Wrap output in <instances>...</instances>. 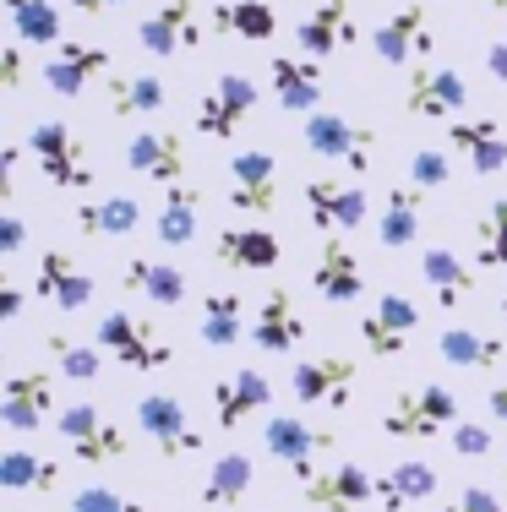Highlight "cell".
<instances>
[{
  "label": "cell",
  "instance_id": "obj_36",
  "mask_svg": "<svg viewBox=\"0 0 507 512\" xmlns=\"http://www.w3.org/2000/svg\"><path fill=\"white\" fill-rule=\"evenodd\" d=\"M197 333L208 349H235L240 338H246V300H240L235 289H213V295L202 300Z\"/></svg>",
  "mask_w": 507,
  "mask_h": 512
},
{
  "label": "cell",
  "instance_id": "obj_6",
  "mask_svg": "<svg viewBox=\"0 0 507 512\" xmlns=\"http://www.w3.org/2000/svg\"><path fill=\"white\" fill-rule=\"evenodd\" d=\"M300 137H306V153L328 158V164H349L355 175H366L371 158H377V126H366V120H349V115H333V109H317V115H306V126H300Z\"/></svg>",
  "mask_w": 507,
  "mask_h": 512
},
{
  "label": "cell",
  "instance_id": "obj_24",
  "mask_svg": "<svg viewBox=\"0 0 507 512\" xmlns=\"http://www.w3.org/2000/svg\"><path fill=\"white\" fill-rule=\"evenodd\" d=\"M120 289L148 300V306H159V311H175L186 300V273L175 262H159V256H131L120 267Z\"/></svg>",
  "mask_w": 507,
  "mask_h": 512
},
{
  "label": "cell",
  "instance_id": "obj_27",
  "mask_svg": "<svg viewBox=\"0 0 507 512\" xmlns=\"http://www.w3.org/2000/svg\"><path fill=\"white\" fill-rule=\"evenodd\" d=\"M448 148L464 153L475 175H502V169H507V131H502V120H491V115L453 120V126H448Z\"/></svg>",
  "mask_w": 507,
  "mask_h": 512
},
{
  "label": "cell",
  "instance_id": "obj_53",
  "mask_svg": "<svg viewBox=\"0 0 507 512\" xmlns=\"http://www.w3.org/2000/svg\"><path fill=\"white\" fill-rule=\"evenodd\" d=\"M475 6H486V11H507V0H475Z\"/></svg>",
  "mask_w": 507,
  "mask_h": 512
},
{
  "label": "cell",
  "instance_id": "obj_50",
  "mask_svg": "<svg viewBox=\"0 0 507 512\" xmlns=\"http://www.w3.org/2000/svg\"><path fill=\"white\" fill-rule=\"evenodd\" d=\"M17 316H22V289L0 284V322H17Z\"/></svg>",
  "mask_w": 507,
  "mask_h": 512
},
{
  "label": "cell",
  "instance_id": "obj_16",
  "mask_svg": "<svg viewBox=\"0 0 507 512\" xmlns=\"http://www.w3.org/2000/svg\"><path fill=\"white\" fill-rule=\"evenodd\" d=\"M229 207L235 213H273L279 207V158L268 148H246L229 164Z\"/></svg>",
  "mask_w": 507,
  "mask_h": 512
},
{
  "label": "cell",
  "instance_id": "obj_13",
  "mask_svg": "<svg viewBox=\"0 0 507 512\" xmlns=\"http://www.w3.org/2000/svg\"><path fill=\"white\" fill-rule=\"evenodd\" d=\"M110 77V50L99 44H82V39H60L50 55H44V88L55 99H82L88 82H104Z\"/></svg>",
  "mask_w": 507,
  "mask_h": 512
},
{
  "label": "cell",
  "instance_id": "obj_46",
  "mask_svg": "<svg viewBox=\"0 0 507 512\" xmlns=\"http://www.w3.org/2000/svg\"><path fill=\"white\" fill-rule=\"evenodd\" d=\"M22 77H28V71H22V39H11L6 50H0V88L17 93V88H22Z\"/></svg>",
  "mask_w": 507,
  "mask_h": 512
},
{
  "label": "cell",
  "instance_id": "obj_7",
  "mask_svg": "<svg viewBox=\"0 0 507 512\" xmlns=\"http://www.w3.org/2000/svg\"><path fill=\"white\" fill-rule=\"evenodd\" d=\"M137 431L159 447V458H197L208 447V436L191 425V414L175 393H142L137 398Z\"/></svg>",
  "mask_w": 507,
  "mask_h": 512
},
{
  "label": "cell",
  "instance_id": "obj_1",
  "mask_svg": "<svg viewBox=\"0 0 507 512\" xmlns=\"http://www.w3.org/2000/svg\"><path fill=\"white\" fill-rule=\"evenodd\" d=\"M458 425V398L453 387L442 382H415V387H398L393 404L382 409V431L393 442H431L437 431H453Z\"/></svg>",
  "mask_w": 507,
  "mask_h": 512
},
{
  "label": "cell",
  "instance_id": "obj_14",
  "mask_svg": "<svg viewBox=\"0 0 507 512\" xmlns=\"http://www.w3.org/2000/svg\"><path fill=\"white\" fill-rule=\"evenodd\" d=\"M137 44L153 60H175L180 50H197V44H202L197 0H164V6H153L148 17L137 22Z\"/></svg>",
  "mask_w": 507,
  "mask_h": 512
},
{
  "label": "cell",
  "instance_id": "obj_21",
  "mask_svg": "<svg viewBox=\"0 0 507 512\" xmlns=\"http://www.w3.org/2000/svg\"><path fill=\"white\" fill-rule=\"evenodd\" d=\"M213 256H219L224 267H235V273H273V267L284 262V246L273 229L262 224H229L219 229V240H213Z\"/></svg>",
  "mask_w": 507,
  "mask_h": 512
},
{
  "label": "cell",
  "instance_id": "obj_41",
  "mask_svg": "<svg viewBox=\"0 0 507 512\" xmlns=\"http://www.w3.org/2000/svg\"><path fill=\"white\" fill-rule=\"evenodd\" d=\"M0 485H6V491H39L44 496L60 485V463L28 453V447H6V458H0Z\"/></svg>",
  "mask_w": 507,
  "mask_h": 512
},
{
  "label": "cell",
  "instance_id": "obj_32",
  "mask_svg": "<svg viewBox=\"0 0 507 512\" xmlns=\"http://www.w3.org/2000/svg\"><path fill=\"white\" fill-rule=\"evenodd\" d=\"M11 17V39L33 44V50H55L66 39V17H60L55 0H0Z\"/></svg>",
  "mask_w": 507,
  "mask_h": 512
},
{
  "label": "cell",
  "instance_id": "obj_52",
  "mask_svg": "<svg viewBox=\"0 0 507 512\" xmlns=\"http://www.w3.org/2000/svg\"><path fill=\"white\" fill-rule=\"evenodd\" d=\"M71 6L82 11V17H104V11H115V6H126V0H71Z\"/></svg>",
  "mask_w": 507,
  "mask_h": 512
},
{
  "label": "cell",
  "instance_id": "obj_23",
  "mask_svg": "<svg viewBox=\"0 0 507 512\" xmlns=\"http://www.w3.org/2000/svg\"><path fill=\"white\" fill-rule=\"evenodd\" d=\"M311 289H317L322 300H333V306H355V300L366 295V273H360V256L349 251L338 235L322 240L317 267H311Z\"/></svg>",
  "mask_w": 507,
  "mask_h": 512
},
{
  "label": "cell",
  "instance_id": "obj_56",
  "mask_svg": "<svg viewBox=\"0 0 507 512\" xmlns=\"http://www.w3.org/2000/svg\"><path fill=\"white\" fill-rule=\"evenodd\" d=\"M502 485H507V469H502Z\"/></svg>",
  "mask_w": 507,
  "mask_h": 512
},
{
  "label": "cell",
  "instance_id": "obj_11",
  "mask_svg": "<svg viewBox=\"0 0 507 512\" xmlns=\"http://www.w3.org/2000/svg\"><path fill=\"white\" fill-rule=\"evenodd\" d=\"M360 365L349 355H338V349H317V355L295 360V371H289V387H295L300 404H328V409H344L349 404V387H355Z\"/></svg>",
  "mask_w": 507,
  "mask_h": 512
},
{
  "label": "cell",
  "instance_id": "obj_55",
  "mask_svg": "<svg viewBox=\"0 0 507 512\" xmlns=\"http://www.w3.org/2000/svg\"><path fill=\"white\" fill-rule=\"evenodd\" d=\"M502 316H507V295H502Z\"/></svg>",
  "mask_w": 507,
  "mask_h": 512
},
{
  "label": "cell",
  "instance_id": "obj_47",
  "mask_svg": "<svg viewBox=\"0 0 507 512\" xmlns=\"http://www.w3.org/2000/svg\"><path fill=\"white\" fill-rule=\"evenodd\" d=\"M464 512H502V496L497 491H486V485H464V491L453 496Z\"/></svg>",
  "mask_w": 507,
  "mask_h": 512
},
{
  "label": "cell",
  "instance_id": "obj_20",
  "mask_svg": "<svg viewBox=\"0 0 507 512\" xmlns=\"http://www.w3.org/2000/svg\"><path fill=\"white\" fill-rule=\"evenodd\" d=\"M33 295L50 300L55 311H88L99 289H93V278L71 262V251L50 246V251L39 256V273H33Z\"/></svg>",
  "mask_w": 507,
  "mask_h": 512
},
{
  "label": "cell",
  "instance_id": "obj_54",
  "mask_svg": "<svg viewBox=\"0 0 507 512\" xmlns=\"http://www.w3.org/2000/svg\"><path fill=\"white\" fill-rule=\"evenodd\" d=\"M442 512H464V507H458V502H448V507H442Z\"/></svg>",
  "mask_w": 507,
  "mask_h": 512
},
{
  "label": "cell",
  "instance_id": "obj_12",
  "mask_svg": "<svg viewBox=\"0 0 507 512\" xmlns=\"http://www.w3.org/2000/svg\"><path fill=\"white\" fill-rule=\"evenodd\" d=\"M306 218L322 235H355L371 218V202H366V191L349 186V180L317 175V180H306Z\"/></svg>",
  "mask_w": 507,
  "mask_h": 512
},
{
  "label": "cell",
  "instance_id": "obj_35",
  "mask_svg": "<svg viewBox=\"0 0 507 512\" xmlns=\"http://www.w3.org/2000/svg\"><path fill=\"white\" fill-rule=\"evenodd\" d=\"M197 213H202V191L191 186V180L164 186V207H159V218H153L159 246H191V240H197Z\"/></svg>",
  "mask_w": 507,
  "mask_h": 512
},
{
  "label": "cell",
  "instance_id": "obj_30",
  "mask_svg": "<svg viewBox=\"0 0 507 512\" xmlns=\"http://www.w3.org/2000/svg\"><path fill=\"white\" fill-rule=\"evenodd\" d=\"M262 447H268V458H279V463H306V458L328 453L333 431H317V425L295 420V414H273V420L262 425Z\"/></svg>",
  "mask_w": 507,
  "mask_h": 512
},
{
  "label": "cell",
  "instance_id": "obj_4",
  "mask_svg": "<svg viewBox=\"0 0 507 512\" xmlns=\"http://www.w3.org/2000/svg\"><path fill=\"white\" fill-rule=\"evenodd\" d=\"M28 153L39 158V175L60 191H88L93 186V164H88V142L77 137L71 120H39L28 126Z\"/></svg>",
  "mask_w": 507,
  "mask_h": 512
},
{
  "label": "cell",
  "instance_id": "obj_43",
  "mask_svg": "<svg viewBox=\"0 0 507 512\" xmlns=\"http://www.w3.org/2000/svg\"><path fill=\"white\" fill-rule=\"evenodd\" d=\"M448 175H453V164H448V153H442V148H415V153H409V180H415L420 191H442V186H448Z\"/></svg>",
  "mask_w": 507,
  "mask_h": 512
},
{
  "label": "cell",
  "instance_id": "obj_51",
  "mask_svg": "<svg viewBox=\"0 0 507 512\" xmlns=\"http://www.w3.org/2000/svg\"><path fill=\"white\" fill-rule=\"evenodd\" d=\"M486 409H491V420H497V425H507V376L486 393Z\"/></svg>",
  "mask_w": 507,
  "mask_h": 512
},
{
  "label": "cell",
  "instance_id": "obj_40",
  "mask_svg": "<svg viewBox=\"0 0 507 512\" xmlns=\"http://www.w3.org/2000/svg\"><path fill=\"white\" fill-rule=\"evenodd\" d=\"M44 355L55 360V371L66 382H99V371H104V349L71 333H44Z\"/></svg>",
  "mask_w": 507,
  "mask_h": 512
},
{
  "label": "cell",
  "instance_id": "obj_38",
  "mask_svg": "<svg viewBox=\"0 0 507 512\" xmlns=\"http://www.w3.org/2000/svg\"><path fill=\"white\" fill-rule=\"evenodd\" d=\"M437 355L458 371H491V365H502L507 344L480 333V327H448V333H437Z\"/></svg>",
  "mask_w": 507,
  "mask_h": 512
},
{
  "label": "cell",
  "instance_id": "obj_25",
  "mask_svg": "<svg viewBox=\"0 0 507 512\" xmlns=\"http://www.w3.org/2000/svg\"><path fill=\"white\" fill-rule=\"evenodd\" d=\"M420 278H426V289L437 295L442 311L469 306V300H475V289H480V273L458 251H448V246H431L426 256H420Z\"/></svg>",
  "mask_w": 507,
  "mask_h": 512
},
{
  "label": "cell",
  "instance_id": "obj_33",
  "mask_svg": "<svg viewBox=\"0 0 507 512\" xmlns=\"http://www.w3.org/2000/svg\"><path fill=\"white\" fill-rule=\"evenodd\" d=\"M437 485H442V474L431 469V463L409 458V463H393V474H377V502L388 512H404L415 502H431Z\"/></svg>",
  "mask_w": 507,
  "mask_h": 512
},
{
  "label": "cell",
  "instance_id": "obj_28",
  "mask_svg": "<svg viewBox=\"0 0 507 512\" xmlns=\"http://www.w3.org/2000/svg\"><path fill=\"white\" fill-rule=\"evenodd\" d=\"M251 344L268 349V355H289L295 344H306V316H300L289 289H268L257 322H251Z\"/></svg>",
  "mask_w": 507,
  "mask_h": 512
},
{
  "label": "cell",
  "instance_id": "obj_49",
  "mask_svg": "<svg viewBox=\"0 0 507 512\" xmlns=\"http://www.w3.org/2000/svg\"><path fill=\"white\" fill-rule=\"evenodd\" d=\"M480 66H486V77H491V82H507V33H502V39H491V44H486V55H480Z\"/></svg>",
  "mask_w": 507,
  "mask_h": 512
},
{
  "label": "cell",
  "instance_id": "obj_9",
  "mask_svg": "<svg viewBox=\"0 0 507 512\" xmlns=\"http://www.w3.org/2000/svg\"><path fill=\"white\" fill-rule=\"evenodd\" d=\"M464 104H469V82L458 77L453 66H437V60H415V66H409L404 109L415 120H453Z\"/></svg>",
  "mask_w": 507,
  "mask_h": 512
},
{
  "label": "cell",
  "instance_id": "obj_37",
  "mask_svg": "<svg viewBox=\"0 0 507 512\" xmlns=\"http://www.w3.org/2000/svg\"><path fill=\"white\" fill-rule=\"evenodd\" d=\"M71 224H77V235H88V240H120V235H131V229L142 224V207H137V197L82 202L77 213H71Z\"/></svg>",
  "mask_w": 507,
  "mask_h": 512
},
{
  "label": "cell",
  "instance_id": "obj_42",
  "mask_svg": "<svg viewBox=\"0 0 507 512\" xmlns=\"http://www.w3.org/2000/svg\"><path fill=\"white\" fill-rule=\"evenodd\" d=\"M475 256L480 267H507V197H497L475 224Z\"/></svg>",
  "mask_w": 507,
  "mask_h": 512
},
{
  "label": "cell",
  "instance_id": "obj_18",
  "mask_svg": "<svg viewBox=\"0 0 507 512\" xmlns=\"http://www.w3.org/2000/svg\"><path fill=\"white\" fill-rule=\"evenodd\" d=\"M295 39H300V55L328 60L338 50H355V44H360V22H355V11H349V0H317V6L300 17Z\"/></svg>",
  "mask_w": 507,
  "mask_h": 512
},
{
  "label": "cell",
  "instance_id": "obj_5",
  "mask_svg": "<svg viewBox=\"0 0 507 512\" xmlns=\"http://www.w3.org/2000/svg\"><path fill=\"white\" fill-rule=\"evenodd\" d=\"M289 469H295V491L317 512H355V507L377 502V474L360 469V463L322 469L317 458H306V463H289Z\"/></svg>",
  "mask_w": 507,
  "mask_h": 512
},
{
  "label": "cell",
  "instance_id": "obj_29",
  "mask_svg": "<svg viewBox=\"0 0 507 512\" xmlns=\"http://www.w3.org/2000/svg\"><path fill=\"white\" fill-rule=\"evenodd\" d=\"M273 404V382L262 371H235L213 387V414H219V431H240L257 409Z\"/></svg>",
  "mask_w": 507,
  "mask_h": 512
},
{
  "label": "cell",
  "instance_id": "obj_15",
  "mask_svg": "<svg viewBox=\"0 0 507 512\" xmlns=\"http://www.w3.org/2000/svg\"><path fill=\"white\" fill-rule=\"evenodd\" d=\"M415 327H420V306L409 295H398V289H388L377 306L360 316V344H366L371 360H398Z\"/></svg>",
  "mask_w": 507,
  "mask_h": 512
},
{
  "label": "cell",
  "instance_id": "obj_2",
  "mask_svg": "<svg viewBox=\"0 0 507 512\" xmlns=\"http://www.w3.org/2000/svg\"><path fill=\"white\" fill-rule=\"evenodd\" d=\"M55 431H60V442L71 447V458L88 463V469H110V463L131 458V431H126V425H115V420H104V409L88 404V398L60 409L55 414Z\"/></svg>",
  "mask_w": 507,
  "mask_h": 512
},
{
  "label": "cell",
  "instance_id": "obj_17",
  "mask_svg": "<svg viewBox=\"0 0 507 512\" xmlns=\"http://www.w3.org/2000/svg\"><path fill=\"white\" fill-rule=\"evenodd\" d=\"M55 414V376L50 371H11L0 387V425L6 431H39Z\"/></svg>",
  "mask_w": 507,
  "mask_h": 512
},
{
  "label": "cell",
  "instance_id": "obj_44",
  "mask_svg": "<svg viewBox=\"0 0 507 512\" xmlns=\"http://www.w3.org/2000/svg\"><path fill=\"white\" fill-rule=\"evenodd\" d=\"M71 512H148V507L120 496L115 485H82V491L71 496Z\"/></svg>",
  "mask_w": 507,
  "mask_h": 512
},
{
  "label": "cell",
  "instance_id": "obj_19",
  "mask_svg": "<svg viewBox=\"0 0 507 512\" xmlns=\"http://www.w3.org/2000/svg\"><path fill=\"white\" fill-rule=\"evenodd\" d=\"M126 164L137 169L142 180H153V186H180V180H186V142L169 126H142L137 137L126 142Z\"/></svg>",
  "mask_w": 507,
  "mask_h": 512
},
{
  "label": "cell",
  "instance_id": "obj_10",
  "mask_svg": "<svg viewBox=\"0 0 507 512\" xmlns=\"http://www.w3.org/2000/svg\"><path fill=\"white\" fill-rule=\"evenodd\" d=\"M371 50L382 66H409V60H431L437 50V28H431V11L420 0H404L377 33H371Z\"/></svg>",
  "mask_w": 507,
  "mask_h": 512
},
{
  "label": "cell",
  "instance_id": "obj_22",
  "mask_svg": "<svg viewBox=\"0 0 507 512\" xmlns=\"http://www.w3.org/2000/svg\"><path fill=\"white\" fill-rule=\"evenodd\" d=\"M268 82L284 115H317L322 109V71L311 55H273L268 60Z\"/></svg>",
  "mask_w": 507,
  "mask_h": 512
},
{
  "label": "cell",
  "instance_id": "obj_39",
  "mask_svg": "<svg viewBox=\"0 0 507 512\" xmlns=\"http://www.w3.org/2000/svg\"><path fill=\"white\" fill-rule=\"evenodd\" d=\"M251 480H257V463H251L246 453H224L219 463L208 469V480H202V507H219V512H229V507H240L246 502V491H251Z\"/></svg>",
  "mask_w": 507,
  "mask_h": 512
},
{
  "label": "cell",
  "instance_id": "obj_26",
  "mask_svg": "<svg viewBox=\"0 0 507 512\" xmlns=\"http://www.w3.org/2000/svg\"><path fill=\"white\" fill-rule=\"evenodd\" d=\"M420 224H426V191H420L415 180H398V186H388L382 213H377V240H382V246H388V251L415 246Z\"/></svg>",
  "mask_w": 507,
  "mask_h": 512
},
{
  "label": "cell",
  "instance_id": "obj_45",
  "mask_svg": "<svg viewBox=\"0 0 507 512\" xmlns=\"http://www.w3.org/2000/svg\"><path fill=\"white\" fill-rule=\"evenodd\" d=\"M448 442H453L458 458H486L491 453V431L480 420H458L453 431H448Z\"/></svg>",
  "mask_w": 507,
  "mask_h": 512
},
{
  "label": "cell",
  "instance_id": "obj_8",
  "mask_svg": "<svg viewBox=\"0 0 507 512\" xmlns=\"http://www.w3.org/2000/svg\"><path fill=\"white\" fill-rule=\"evenodd\" d=\"M257 104H262L257 82H251L246 71H224V77L202 93V104H197V131H202V137L229 142L251 120V109H257Z\"/></svg>",
  "mask_w": 507,
  "mask_h": 512
},
{
  "label": "cell",
  "instance_id": "obj_34",
  "mask_svg": "<svg viewBox=\"0 0 507 512\" xmlns=\"http://www.w3.org/2000/svg\"><path fill=\"white\" fill-rule=\"evenodd\" d=\"M213 28L224 39H246V44H268L279 33V11L268 0H219L213 6Z\"/></svg>",
  "mask_w": 507,
  "mask_h": 512
},
{
  "label": "cell",
  "instance_id": "obj_31",
  "mask_svg": "<svg viewBox=\"0 0 507 512\" xmlns=\"http://www.w3.org/2000/svg\"><path fill=\"white\" fill-rule=\"evenodd\" d=\"M104 104H110L115 120H137V115H159L169 104V88L164 77H153V71H137V77H104Z\"/></svg>",
  "mask_w": 507,
  "mask_h": 512
},
{
  "label": "cell",
  "instance_id": "obj_3",
  "mask_svg": "<svg viewBox=\"0 0 507 512\" xmlns=\"http://www.w3.org/2000/svg\"><path fill=\"white\" fill-rule=\"evenodd\" d=\"M93 344H99L104 355H115L126 371H169V365H175V344H169L153 322H142V316H131V311H104Z\"/></svg>",
  "mask_w": 507,
  "mask_h": 512
},
{
  "label": "cell",
  "instance_id": "obj_48",
  "mask_svg": "<svg viewBox=\"0 0 507 512\" xmlns=\"http://www.w3.org/2000/svg\"><path fill=\"white\" fill-rule=\"evenodd\" d=\"M22 240H28V224H22V213H0V256H17Z\"/></svg>",
  "mask_w": 507,
  "mask_h": 512
}]
</instances>
